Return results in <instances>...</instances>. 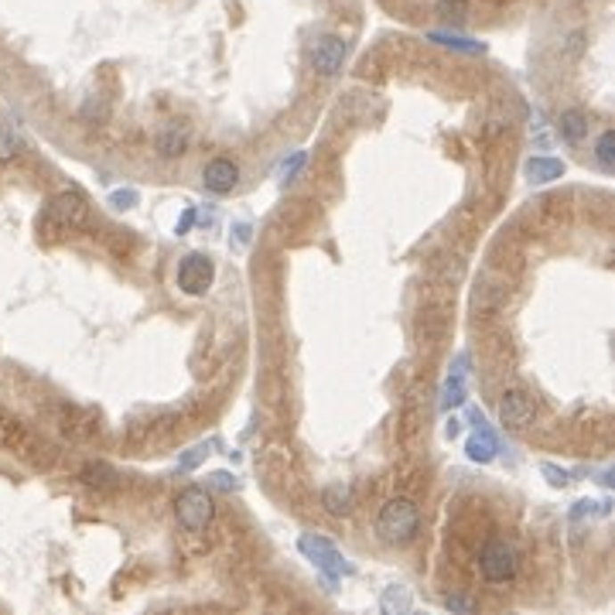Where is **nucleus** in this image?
<instances>
[{
    "instance_id": "obj_18",
    "label": "nucleus",
    "mask_w": 615,
    "mask_h": 615,
    "mask_svg": "<svg viewBox=\"0 0 615 615\" xmlns=\"http://www.w3.org/2000/svg\"><path fill=\"white\" fill-rule=\"evenodd\" d=\"M465 400V387H462V373H455L448 383H445V397H441V407L451 410V407H458Z\"/></svg>"
},
{
    "instance_id": "obj_6",
    "label": "nucleus",
    "mask_w": 615,
    "mask_h": 615,
    "mask_svg": "<svg viewBox=\"0 0 615 615\" xmlns=\"http://www.w3.org/2000/svg\"><path fill=\"white\" fill-rule=\"evenodd\" d=\"M346 55H348V45L346 38H339V35H322V38L315 41V48H311V69L318 72V76H339L342 72V65H346Z\"/></svg>"
},
{
    "instance_id": "obj_12",
    "label": "nucleus",
    "mask_w": 615,
    "mask_h": 615,
    "mask_svg": "<svg viewBox=\"0 0 615 615\" xmlns=\"http://www.w3.org/2000/svg\"><path fill=\"white\" fill-rule=\"evenodd\" d=\"M322 506H325L328 512H335V516H342V512H348V506H352V489H348V486H328V489L322 492Z\"/></svg>"
},
{
    "instance_id": "obj_5",
    "label": "nucleus",
    "mask_w": 615,
    "mask_h": 615,
    "mask_svg": "<svg viewBox=\"0 0 615 615\" xmlns=\"http://www.w3.org/2000/svg\"><path fill=\"white\" fill-rule=\"evenodd\" d=\"M216 281V266L205 253H188L182 264H178V287L192 298H202L205 291Z\"/></svg>"
},
{
    "instance_id": "obj_26",
    "label": "nucleus",
    "mask_w": 615,
    "mask_h": 615,
    "mask_svg": "<svg viewBox=\"0 0 615 615\" xmlns=\"http://www.w3.org/2000/svg\"><path fill=\"white\" fill-rule=\"evenodd\" d=\"M212 486H216V489H233V482H229L226 472H216V475H212Z\"/></svg>"
},
{
    "instance_id": "obj_22",
    "label": "nucleus",
    "mask_w": 615,
    "mask_h": 615,
    "mask_svg": "<svg viewBox=\"0 0 615 615\" xmlns=\"http://www.w3.org/2000/svg\"><path fill=\"white\" fill-rule=\"evenodd\" d=\"M110 202L117 205V209H130V205H137V192H113Z\"/></svg>"
},
{
    "instance_id": "obj_19",
    "label": "nucleus",
    "mask_w": 615,
    "mask_h": 615,
    "mask_svg": "<svg viewBox=\"0 0 615 615\" xmlns=\"http://www.w3.org/2000/svg\"><path fill=\"white\" fill-rule=\"evenodd\" d=\"M430 41H438V45H448V48H462V52H482V45H479V41L455 38V35H430Z\"/></svg>"
},
{
    "instance_id": "obj_20",
    "label": "nucleus",
    "mask_w": 615,
    "mask_h": 615,
    "mask_svg": "<svg viewBox=\"0 0 615 615\" xmlns=\"http://www.w3.org/2000/svg\"><path fill=\"white\" fill-rule=\"evenodd\" d=\"M158 147H161V154H168V158H175V154H182L184 151V134H164L161 141H158Z\"/></svg>"
},
{
    "instance_id": "obj_21",
    "label": "nucleus",
    "mask_w": 615,
    "mask_h": 615,
    "mask_svg": "<svg viewBox=\"0 0 615 615\" xmlns=\"http://www.w3.org/2000/svg\"><path fill=\"white\" fill-rule=\"evenodd\" d=\"M205 455H209V448H205V445H195V448L188 451V455H184V458H182V462H178V465H182V469H195V465L202 462Z\"/></svg>"
},
{
    "instance_id": "obj_16",
    "label": "nucleus",
    "mask_w": 615,
    "mask_h": 615,
    "mask_svg": "<svg viewBox=\"0 0 615 615\" xmlns=\"http://www.w3.org/2000/svg\"><path fill=\"white\" fill-rule=\"evenodd\" d=\"M438 14L445 20H451V24H462V20L469 18V0H441L438 4Z\"/></svg>"
},
{
    "instance_id": "obj_14",
    "label": "nucleus",
    "mask_w": 615,
    "mask_h": 615,
    "mask_svg": "<svg viewBox=\"0 0 615 615\" xmlns=\"http://www.w3.org/2000/svg\"><path fill=\"white\" fill-rule=\"evenodd\" d=\"M82 479H86L89 486H102V489H113V486H117V472L110 469V465H102V462H89V465L82 469Z\"/></svg>"
},
{
    "instance_id": "obj_13",
    "label": "nucleus",
    "mask_w": 615,
    "mask_h": 615,
    "mask_svg": "<svg viewBox=\"0 0 615 615\" xmlns=\"http://www.w3.org/2000/svg\"><path fill=\"white\" fill-rule=\"evenodd\" d=\"M469 458L472 462H492L496 458V438L489 430H479L475 438H469Z\"/></svg>"
},
{
    "instance_id": "obj_2",
    "label": "nucleus",
    "mask_w": 615,
    "mask_h": 615,
    "mask_svg": "<svg viewBox=\"0 0 615 615\" xmlns=\"http://www.w3.org/2000/svg\"><path fill=\"white\" fill-rule=\"evenodd\" d=\"M417 530H421V512H417V506L410 499L397 496V499L383 503V510L376 516L380 540H387V544H410L417 537Z\"/></svg>"
},
{
    "instance_id": "obj_25",
    "label": "nucleus",
    "mask_w": 615,
    "mask_h": 615,
    "mask_svg": "<svg viewBox=\"0 0 615 615\" xmlns=\"http://www.w3.org/2000/svg\"><path fill=\"white\" fill-rule=\"evenodd\" d=\"M445 609H451V612H472V602H465V598H445Z\"/></svg>"
},
{
    "instance_id": "obj_9",
    "label": "nucleus",
    "mask_w": 615,
    "mask_h": 615,
    "mask_svg": "<svg viewBox=\"0 0 615 615\" xmlns=\"http://www.w3.org/2000/svg\"><path fill=\"white\" fill-rule=\"evenodd\" d=\"M236 182H240V168H236L233 161L216 158V161L205 164V171H202L205 192H212V195H226V192H233V188H236Z\"/></svg>"
},
{
    "instance_id": "obj_3",
    "label": "nucleus",
    "mask_w": 615,
    "mask_h": 615,
    "mask_svg": "<svg viewBox=\"0 0 615 615\" xmlns=\"http://www.w3.org/2000/svg\"><path fill=\"white\" fill-rule=\"evenodd\" d=\"M175 516H178L182 530H188V533H202L205 527L212 523V516H216V506H212V496H209L205 489H199V486L184 489L182 496H178V503H175Z\"/></svg>"
},
{
    "instance_id": "obj_1",
    "label": "nucleus",
    "mask_w": 615,
    "mask_h": 615,
    "mask_svg": "<svg viewBox=\"0 0 615 615\" xmlns=\"http://www.w3.org/2000/svg\"><path fill=\"white\" fill-rule=\"evenodd\" d=\"M86 219H89V202L79 192H62L45 205V212L38 216V233L45 240H59L65 233L86 226Z\"/></svg>"
},
{
    "instance_id": "obj_23",
    "label": "nucleus",
    "mask_w": 615,
    "mask_h": 615,
    "mask_svg": "<svg viewBox=\"0 0 615 615\" xmlns=\"http://www.w3.org/2000/svg\"><path fill=\"white\" fill-rule=\"evenodd\" d=\"M393 605H397V609H407L410 602H407V598H404V594H397V592H393V588H390V592L383 594V609H393Z\"/></svg>"
},
{
    "instance_id": "obj_11",
    "label": "nucleus",
    "mask_w": 615,
    "mask_h": 615,
    "mask_svg": "<svg viewBox=\"0 0 615 615\" xmlns=\"http://www.w3.org/2000/svg\"><path fill=\"white\" fill-rule=\"evenodd\" d=\"M527 175H530V182H554L564 175V164L554 161V158H533L527 164Z\"/></svg>"
},
{
    "instance_id": "obj_27",
    "label": "nucleus",
    "mask_w": 615,
    "mask_h": 615,
    "mask_svg": "<svg viewBox=\"0 0 615 615\" xmlns=\"http://www.w3.org/2000/svg\"><path fill=\"white\" fill-rule=\"evenodd\" d=\"M544 472L551 475V482H554V486H564V482H568V475H564V472H557V469H551V465H544Z\"/></svg>"
},
{
    "instance_id": "obj_10",
    "label": "nucleus",
    "mask_w": 615,
    "mask_h": 615,
    "mask_svg": "<svg viewBox=\"0 0 615 615\" xmlns=\"http://www.w3.org/2000/svg\"><path fill=\"white\" fill-rule=\"evenodd\" d=\"M588 127H592V120H588L585 110H564L561 120H557V130H561V137L568 144L585 141V137H588Z\"/></svg>"
},
{
    "instance_id": "obj_17",
    "label": "nucleus",
    "mask_w": 615,
    "mask_h": 615,
    "mask_svg": "<svg viewBox=\"0 0 615 615\" xmlns=\"http://www.w3.org/2000/svg\"><path fill=\"white\" fill-rule=\"evenodd\" d=\"M18 154H20V137L14 134V130L0 127V164L14 161Z\"/></svg>"
},
{
    "instance_id": "obj_8",
    "label": "nucleus",
    "mask_w": 615,
    "mask_h": 615,
    "mask_svg": "<svg viewBox=\"0 0 615 615\" xmlns=\"http://www.w3.org/2000/svg\"><path fill=\"white\" fill-rule=\"evenodd\" d=\"M298 547L318 564V568H325V571L332 574H352V568L346 564V557H339V551L328 544V540H322V537H301L298 540Z\"/></svg>"
},
{
    "instance_id": "obj_7",
    "label": "nucleus",
    "mask_w": 615,
    "mask_h": 615,
    "mask_svg": "<svg viewBox=\"0 0 615 615\" xmlns=\"http://www.w3.org/2000/svg\"><path fill=\"white\" fill-rule=\"evenodd\" d=\"M537 417V404L527 390H506L503 400H499V421L510 430H523L533 424Z\"/></svg>"
},
{
    "instance_id": "obj_28",
    "label": "nucleus",
    "mask_w": 615,
    "mask_h": 615,
    "mask_svg": "<svg viewBox=\"0 0 615 615\" xmlns=\"http://www.w3.org/2000/svg\"><path fill=\"white\" fill-rule=\"evenodd\" d=\"M192 223H195V212H184V219H182V226H178V233H184V229H188Z\"/></svg>"
},
{
    "instance_id": "obj_24",
    "label": "nucleus",
    "mask_w": 615,
    "mask_h": 615,
    "mask_svg": "<svg viewBox=\"0 0 615 615\" xmlns=\"http://www.w3.org/2000/svg\"><path fill=\"white\" fill-rule=\"evenodd\" d=\"M301 164H305V151H298V154H294V158H291V161L284 164V175H287V178H294Z\"/></svg>"
},
{
    "instance_id": "obj_15",
    "label": "nucleus",
    "mask_w": 615,
    "mask_h": 615,
    "mask_svg": "<svg viewBox=\"0 0 615 615\" xmlns=\"http://www.w3.org/2000/svg\"><path fill=\"white\" fill-rule=\"evenodd\" d=\"M594 161L602 164L605 171H612L615 168V134L612 130H602V137L594 144Z\"/></svg>"
},
{
    "instance_id": "obj_4",
    "label": "nucleus",
    "mask_w": 615,
    "mask_h": 615,
    "mask_svg": "<svg viewBox=\"0 0 615 615\" xmlns=\"http://www.w3.org/2000/svg\"><path fill=\"white\" fill-rule=\"evenodd\" d=\"M479 568H482V578H486V581L503 585V581H512V574H516V568H520V561H516V551H512L506 540H489V544L482 547Z\"/></svg>"
}]
</instances>
